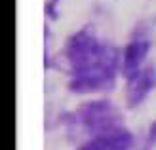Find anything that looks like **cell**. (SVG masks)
Listing matches in <instances>:
<instances>
[{"instance_id":"8992f818","label":"cell","mask_w":156,"mask_h":150,"mask_svg":"<svg viewBox=\"0 0 156 150\" xmlns=\"http://www.w3.org/2000/svg\"><path fill=\"white\" fill-rule=\"evenodd\" d=\"M61 2H63V0H48V2H46L44 13H46V17H48L50 21L59 17V4Z\"/></svg>"},{"instance_id":"6da1fadb","label":"cell","mask_w":156,"mask_h":150,"mask_svg":"<svg viewBox=\"0 0 156 150\" xmlns=\"http://www.w3.org/2000/svg\"><path fill=\"white\" fill-rule=\"evenodd\" d=\"M63 57L69 72V89L76 95L112 89L122 70V51L114 44L101 40L91 27H82L67 38Z\"/></svg>"},{"instance_id":"52a82bcc","label":"cell","mask_w":156,"mask_h":150,"mask_svg":"<svg viewBox=\"0 0 156 150\" xmlns=\"http://www.w3.org/2000/svg\"><path fill=\"white\" fill-rule=\"evenodd\" d=\"M147 139H149L151 145H156V120L149 125V131H147Z\"/></svg>"},{"instance_id":"7a4b0ae2","label":"cell","mask_w":156,"mask_h":150,"mask_svg":"<svg viewBox=\"0 0 156 150\" xmlns=\"http://www.w3.org/2000/svg\"><path fill=\"white\" fill-rule=\"evenodd\" d=\"M73 120L90 135H99V133H107L122 127L120 110L108 99H93L82 103L74 110Z\"/></svg>"},{"instance_id":"3957f363","label":"cell","mask_w":156,"mask_h":150,"mask_svg":"<svg viewBox=\"0 0 156 150\" xmlns=\"http://www.w3.org/2000/svg\"><path fill=\"white\" fill-rule=\"evenodd\" d=\"M156 89V67L149 65L126 78V105L128 108H137L147 101V97Z\"/></svg>"},{"instance_id":"5b68a950","label":"cell","mask_w":156,"mask_h":150,"mask_svg":"<svg viewBox=\"0 0 156 150\" xmlns=\"http://www.w3.org/2000/svg\"><path fill=\"white\" fill-rule=\"evenodd\" d=\"M151 53V40L145 34H135L122 50V74L131 76L145 67V61Z\"/></svg>"},{"instance_id":"277c9868","label":"cell","mask_w":156,"mask_h":150,"mask_svg":"<svg viewBox=\"0 0 156 150\" xmlns=\"http://www.w3.org/2000/svg\"><path fill=\"white\" fill-rule=\"evenodd\" d=\"M135 143L133 133L126 127H118L107 133L91 135L78 146V150H131Z\"/></svg>"}]
</instances>
